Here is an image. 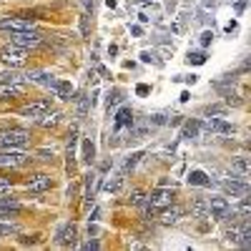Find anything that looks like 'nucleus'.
Returning <instances> with one entry per match:
<instances>
[{"label": "nucleus", "instance_id": "f257e3e1", "mask_svg": "<svg viewBox=\"0 0 251 251\" xmlns=\"http://www.w3.org/2000/svg\"><path fill=\"white\" fill-rule=\"evenodd\" d=\"M30 138L33 136L25 128H3L0 131V149H25Z\"/></svg>", "mask_w": 251, "mask_h": 251}, {"label": "nucleus", "instance_id": "f03ea898", "mask_svg": "<svg viewBox=\"0 0 251 251\" xmlns=\"http://www.w3.org/2000/svg\"><path fill=\"white\" fill-rule=\"evenodd\" d=\"M10 43L13 46H18V48H40L46 43V35L40 33V30H35V28H28V30H15V33H10Z\"/></svg>", "mask_w": 251, "mask_h": 251}, {"label": "nucleus", "instance_id": "7ed1b4c3", "mask_svg": "<svg viewBox=\"0 0 251 251\" xmlns=\"http://www.w3.org/2000/svg\"><path fill=\"white\" fill-rule=\"evenodd\" d=\"M169 203H174V191H169L166 186H158L156 191H151V196L146 199V214H158L161 208H166Z\"/></svg>", "mask_w": 251, "mask_h": 251}, {"label": "nucleus", "instance_id": "20e7f679", "mask_svg": "<svg viewBox=\"0 0 251 251\" xmlns=\"http://www.w3.org/2000/svg\"><path fill=\"white\" fill-rule=\"evenodd\" d=\"M28 161V153L23 149H0V169H18Z\"/></svg>", "mask_w": 251, "mask_h": 251}, {"label": "nucleus", "instance_id": "39448f33", "mask_svg": "<svg viewBox=\"0 0 251 251\" xmlns=\"http://www.w3.org/2000/svg\"><path fill=\"white\" fill-rule=\"evenodd\" d=\"M206 201H208V214L214 219H219V221H231L234 219V211H231V206H228L226 199L214 196V199H206Z\"/></svg>", "mask_w": 251, "mask_h": 251}, {"label": "nucleus", "instance_id": "423d86ee", "mask_svg": "<svg viewBox=\"0 0 251 251\" xmlns=\"http://www.w3.org/2000/svg\"><path fill=\"white\" fill-rule=\"evenodd\" d=\"M28 28H33V20H28L23 15H5V18H0V30L15 33V30H28Z\"/></svg>", "mask_w": 251, "mask_h": 251}, {"label": "nucleus", "instance_id": "0eeeda50", "mask_svg": "<svg viewBox=\"0 0 251 251\" xmlns=\"http://www.w3.org/2000/svg\"><path fill=\"white\" fill-rule=\"evenodd\" d=\"M0 60L5 63V66H10V68H20V66H25V60H28V53H25V48H5L3 53H0Z\"/></svg>", "mask_w": 251, "mask_h": 251}, {"label": "nucleus", "instance_id": "6e6552de", "mask_svg": "<svg viewBox=\"0 0 251 251\" xmlns=\"http://www.w3.org/2000/svg\"><path fill=\"white\" fill-rule=\"evenodd\" d=\"M50 111V100H30V103H25L23 108H20V116H25V118H40V116H46Z\"/></svg>", "mask_w": 251, "mask_h": 251}, {"label": "nucleus", "instance_id": "1a4fd4ad", "mask_svg": "<svg viewBox=\"0 0 251 251\" xmlns=\"http://www.w3.org/2000/svg\"><path fill=\"white\" fill-rule=\"evenodd\" d=\"M25 188H28L30 194H43V191H48V188H53V178L48 174H38V176H33L25 183Z\"/></svg>", "mask_w": 251, "mask_h": 251}, {"label": "nucleus", "instance_id": "9d476101", "mask_svg": "<svg viewBox=\"0 0 251 251\" xmlns=\"http://www.w3.org/2000/svg\"><path fill=\"white\" fill-rule=\"evenodd\" d=\"M224 188H226V194H231V196H246V194H249V183H246V176L226 178V181H224Z\"/></svg>", "mask_w": 251, "mask_h": 251}, {"label": "nucleus", "instance_id": "9b49d317", "mask_svg": "<svg viewBox=\"0 0 251 251\" xmlns=\"http://www.w3.org/2000/svg\"><path fill=\"white\" fill-rule=\"evenodd\" d=\"M55 241H58L60 246H75V241H78V226H75V224H66V226L58 231Z\"/></svg>", "mask_w": 251, "mask_h": 251}, {"label": "nucleus", "instance_id": "f8f14e48", "mask_svg": "<svg viewBox=\"0 0 251 251\" xmlns=\"http://www.w3.org/2000/svg\"><path fill=\"white\" fill-rule=\"evenodd\" d=\"M23 83H0V100H13L23 96Z\"/></svg>", "mask_w": 251, "mask_h": 251}, {"label": "nucleus", "instance_id": "ddd939ff", "mask_svg": "<svg viewBox=\"0 0 251 251\" xmlns=\"http://www.w3.org/2000/svg\"><path fill=\"white\" fill-rule=\"evenodd\" d=\"M161 224H176L181 216H183V208L181 206H174V203H169L166 208H161Z\"/></svg>", "mask_w": 251, "mask_h": 251}, {"label": "nucleus", "instance_id": "4468645a", "mask_svg": "<svg viewBox=\"0 0 251 251\" xmlns=\"http://www.w3.org/2000/svg\"><path fill=\"white\" fill-rule=\"evenodd\" d=\"M20 201L18 199H0V216H13V214H20Z\"/></svg>", "mask_w": 251, "mask_h": 251}, {"label": "nucleus", "instance_id": "2eb2a0df", "mask_svg": "<svg viewBox=\"0 0 251 251\" xmlns=\"http://www.w3.org/2000/svg\"><path fill=\"white\" fill-rule=\"evenodd\" d=\"M203 126H206L208 131H216V133H231V131H234V126H231V123L219 121V118H208Z\"/></svg>", "mask_w": 251, "mask_h": 251}, {"label": "nucleus", "instance_id": "dca6fc26", "mask_svg": "<svg viewBox=\"0 0 251 251\" xmlns=\"http://www.w3.org/2000/svg\"><path fill=\"white\" fill-rule=\"evenodd\" d=\"M18 234V221H13L10 216H0V236H10Z\"/></svg>", "mask_w": 251, "mask_h": 251}, {"label": "nucleus", "instance_id": "f3484780", "mask_svg": "<svg viewBox=\"0 0 251 251\" xmlns=\"http://www.w3.org/2000/svg\"><path fill=\"white\" fill-rule=\"evenodd\" d=\"M58 121H60V113H55V111H48L46 116L38 118V123L43 126V128H53V126H58Z\"/></svg>", "mask_w": 251, "mask_h": 251}, {"label": "nucleus", "instance_id": "a211bd4d", "mask_svg": "<svg viewBox=\"0 0 251 251\" xmlns=\"http://www.w3.org/2000/svg\"><path fill=\"white\" fill-rule=\"evenodd\" d=\"M55 93L63 98V100H71V96H73V86L68 80H58V86H55Z\"/></svg>", "mask_w": 251, "mask_h": 251}, {"label": "nucleus", "instance_id": "6ab92c4d", "mask_svg": "<svg viewBox=\"0 0 251 251\" xmlns=\"http://www.w3.org/2000/svg\"><path fill=\"white\" fill-rule=\"evenodd\" d=\"M191 214H194V216H206V214H208V201H206V199H194Z\"/></svg>", "mask_w": 251, "mask_h": 251}, {"label": "nucleus", "instance_id": "aec40b11", "mask_svg": "<svg viewBox=\"0 0 251 251\" xmlns=\"http://www.w3.org/2000/svg\"><path fill=\"white\" fill-rule=\"evenodd\" d=\"M188 181H191L194 186H211V178H208L203 171H191L188 174Z\"/></svg>", "mask_w": 251, "mask_h": 251}, {"label": "nucleus", "instance_id": "412c9836", "mask_svg": "<svg viewBox=\"0 0 251 251\" xmlns=\"http://www.w3.org/2000/svg\"><path fill=\"white\" fill-rule=\"evenodd\" d=\"M23 80H25V75L15 73L13 68H10V71H3V73H0V83H23Z\"/></svg>", "mask_w": 251, "mask_h": 251}, {"label": "nucleus", "instance_id": "4be33fe9", "mask_svg": "<svg viewBox=\"0 0 251 251\" xmlns=\"http://www.w3.org/2000/svg\"><path fill=\"white\" fill-rule=\"evenodd\" d=\"M231 169L239 174V176H249V171H251V166H249V161L246 158H234V163H231Z\"/></svg>", "mask_w": 251, "mask_h": 251}, {"label": "nucleus", "instance_id": "5701e85b", "mask_svg": "<svg viewBox=\"0 0 251 251\" xmlns=\"http://www.w3.org/2000/svg\"><path fill=\"white\" fill-rule=\"evenodd\" d=\"M133 118H131V111L128 108H121L118 116H116V128H121V126H131Z\"/></svg>", "mask_w": 251, "mask_h": 251}, {"label": "nucleus", "instance_id": "b1692460", "mask_svg": "<svg viewBox=\"0 0 251 251\" xmlns=\"http://www.w3.org/2000/svg\"><path fill=\"white\" fill-rule=\"evenodd\" d=\"M224 239H226L228 244H239V239H241V226H231V228H226Z\"/></svg>", "mask_w": 251, "mask_h": 251}, {"label": "nucleus", "instance_id": "393cba45", "mask_svg": "<svg viewBox=\"0 0 251 251\" xmlns=\"http://www.w3.org/2000/svg\"><path fill=\"white\" fill-rule=\"evenodd\" d=\"M219 91H221V96H224V100L228 103V106H241V98L234 91H226V88H219Z\"/></svg>", "mask_w": 251, "mask_h": 251}, {"label": "nucleus", "instance_id": "a878e982", "mask_svg": "<svg viewBox=\"0 0 251 251\" xmlns=\"http://www.w3.org/2000/svg\"><path fill=\"white\" fill-rule=\"evenodd\" d=\"M196 133H199V123H196V121H191V123H186V126H183L181 138H194Z\"/></svg>", "mask_w": 251, "mask_h": 251}, {"label": "nucleus", "instance_id": "bb28decb", "mask_svg": "<svg viewBox=\"0 0 251 251\" xmlns=\"http://www.w3.org/2000/svg\"><path fill=\"white\" fill-rule=\"evenodd\" d=\"M93 156H96V149H93V143L86 138V141H83V161L91 163V161H93Z\"/></svg>", "mask_w": 251, "mask_h": 251}, {"label": "nucleus", "instance_id": "cd10ccee", "mask_svg": "<svg viewBox=\"0 0 251 251\" xmlns=\"http://www.w3.org/2000/svg\"><path fill=\"white\" fill-rule=\"evenodd\" d=\"M128 203H131V206H143V203H146V194L141 191V188H136V191L131 194V199H128Z\"/></svg>", "mask_w": 251, "mask_h": 251}, {"label": "nucleus", "instance_id": "c85d7f7f", "mask_svg": "<svg viewBox=\"0 0 251 251\" xmlns=\"http://www.w3.org/2000/svg\"><path fill=\"white\" fill-rule=\"evenodd\" d=\"M121 186H123V174H121V176H116L113 181H108V186H106V188H108V191H113V194H118V191H121Z\"/></svg>", "mask_w": 251, "mask_h": 251}, {"label": "nucleus", "instance_id": "c756f323", "mask_svg": "<svg viewBox=\"0 0 251 251\" xmlns=\"http://www.w3.org/2000/svg\"><path fill=\"white\" fill-rule=\"evenodd\" d=\"M203 60H206L203 53H188V63H196V66H201Z\"/></svg>", "mask_w": 251, "mask_h": 251}, {"label": "nucleus", "instance_id": "7c9ffc66", "mask_svg": "<svg viewBox=\"0 0 251 251\" xmlns=\"http://www.w3.org/2000/svg\"><path fill=\"white\" fill-rule=\"evenodd\" d=\"M15 186V178H10V176H3L0 174V188H13Z\"/></svg>", "mask_w": 251, "mask_h": 251}, {"label": "nucleus", "instance_id": "2f4dec72", "mask_svg": "<svg viewBox=\"0 0 251 251\" xmlns=\"http://www.w3.org/2000/svg\"><path fill=\"white\" fill-rule=\"evenodd\" d=\"M38 158H40V161H50V158H53V151H48V149H40V151H38Z\"/></svg>", "mask_w": 251, "mask_h": 251}, {"label": "nucleus", "instance_id": "473e14b6", "mask_svg": "<svg viewBox=\"0 0 251 251\" xmlns=\"http://www.w3.org/2000/svg\"><path fill=\"white\" fill-rule=\"evenodd\" d=\"M141 156H143V153H133V156L128 158V163H126V169H133V166L138 163V158H141Z\"/></svg>", "mask_w": 251, "mask_h": 251}, {"label": "nucleus", "instance_id": "72a5a7b5", "mask_svg": "<svg viewBox=\"0 0 251 251\" xmlns=\"http://www.w3.org/2000/svg\"><path fill=\"white\" fill-rule=\"evenodd\" d=\"M80 28H83V35L88 38V15H83V18H80Z\"/></svg>", "mask_w": 251, "mask_h": 251}, {"label": "nucleus", "instance_id": "f704fd0d", "mask_svg": "<svg viewBox=\"0 0 251 251\" xmlns=\"http://www.w3.org/2000/svg\"><path fill=\"white\" fill-rule=\"evenodd\" d=\"M141 58H143V60H146V63H151V60H153V63H158V60H156V55H153V53H141Z\"/></svg>", "mask_w": 251, "mask_h": 251}, {"label": "nucleus", "instance_id": "c9c22d12", "mask_svg": "<svg viewBox=\"0 0 251 251\" xmlns=\"http://www.w3.org/2000/svg\"><path fill=\"white\" fill-rule=\"evenodd\" d=\"M211 38H214V33H203V35H201V43L208 46V43H211Z\"/></svg>", "mask_w": 251, "mask_h": 251}, {"label": "nucleus", "instance_id": "e433bc0d", "mask_svg": "<svg viewBox=\"0 0 251 251\" xmlns=\"http://www.w3.org/2000/svg\"><path fill=\"white\" fill-rule=\"evenodd\" d=\"M20 241H23L25 246H28V244H38V236H23V239H20Z\"/></svg>", "mask_w": 251, "mask_h": 251}, {"label": "nucleus", "instance_id": "4c0bfd02", "mask_svg": "<svg viewBox=\"0 0 251 251\" xmlns=\"http://www.w3.org/2000/svg\"><path fill=\"white\" fill-rule=\"evenodd\" d=\"M151 123H153V126H161V123H163V116H151Z\"/></svg>", "mask_w": 251, "mask_h": 251}, {"label": "nucleus", "instance_id": "58836bf2", "mask_svg": "<svg viewBox=\"0 0 251 251\" xmlns=\"http://www.w3.org/2000/svg\"><path fill=\"white\" fill-rule=\"evenodd\" d=\"M244 8H246V0H239V3H236V10H239V13H241V10H244Z\"/></svg>", "mask_w": 251, "mask_h": 251}]
</instances>
